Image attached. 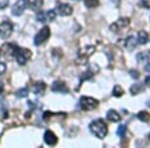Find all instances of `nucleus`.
<instances>
[{
    "mask_svg": "<svg viewBox=\"0 0 150 148\" xmlns=\"http://www.w3.org/2000/svg\"><path fill=\"white\" fill-rule=\"evenodd\" d=\"M143 88H144L143 83H135L130 88V92H131L132 95H136V94H138L139 92L143 90Z\"/></svg>",
    "mask_w": 150,
    "mask_h": 148,
    "instance_id": "aec40b11",
    "label": "nucleus"
},
{
    "mask_svg": "<svg viewBox=\"0 0 150 148\" xmlns=\"http://www.w3.org/2000/svg\"><path fill=\"white\" fill-rule=\"evenodd\" d=\"M130 24V19L127 17H123V18H119L116 22L110 25V30L113 31V32H118L120 29L122 28H126L129 26Z\"/></svg>",
    "mask_w": 150,
    "mask_h": 148,
    "instance_id": "6e6552de",
    "label": "nucleus"
},
{
    "mask_svg": "<svg viewBox=\"0 0 150 148\" xmlns=\"http://www.w3.org/2000/svg\"><path fill=\"white\" fill-rule=\"evenodd\" d=\"M45 89H46V84L44 83L43 81H38L35 82L32 86V91L33 93L37 94V95H42L44 93Z\"/></svg>",
    "mask_w": 150,
    "mask_h": 148,
    "instance_id": "4468645a",
    "label": "nucleus"
},
{
    "mask_svg": "<svg viewBox=\"0 0 150 148\" xmlns=\"http://www.w3.org/2000/svg\"><path fill=\"white\" fill-rule=\"evenodd\" d=\"M94 51H95V47L94 46H85L84 48L80 49L78 52V58L76 59V64H85L87 60H88V58L93 54Z\"/></svg>",
    "mask_w": 150,
    "mask_h": 148,
    "instance_id": "f03ea898",
    "label": "nucleus"
},
{
    "mask_svg": "<svg viewBox=\"0 0 150 148\" xmlns=\"http://www.w3.org/2000/svg\"><path fill=\"white\" fill-rule=\"evenodd\" d=\"M56 11L58 12V14L61 16H68L70 14H72L73 8L67 3H58L56 7Z\"/></svg>",
    "mask_w": 150,
    "mask_h": 148,
    "instance_id": "9d476101",
    "label": "nucleus"
},
{
    "mask_svg": "<svg viewBox=\"0 0 150 148\" xmlns=\"http://www.w3.org/2000/svg\"><path fill=\"white\" fill-rule=\"evenodd\" d=\"M148 139H149V141H150V133L148 134Z\"/></svg>",
    "mask_w": 150,
    "mask_h": 148,
    "instance_id": "2f4dec72",
    "label": "nucleus"
},
{
    "mask_svg": "<svg viewBox=\"0 0 150 148\" xmlns=\"http://www.w3.org/2000/svg\"><path fill=\"white\" fill-rule=\"evenodd\" d=\"M140 5L146 9H150V0H140Z\"/></svg>",
    "mask_w": 150,
    "mask_h": 148,
    "instance_id": "bb28decb",
    "label": "nucleus"
},
{
    "mask_svg": "<svg viewBox=\"0 0 150 148\" xmlns=\"http://www.w3.org/2000/svg\"><path fill=\"white\" fill-rule=\"evenodd\" d=\"M13 31V26L9 21H4L0 24V37L2 39H7L12 34Z\"/></svg>",
    "mask_w": 150,
    "mask_h": 148,
    "instance_id": "0eeeda50",
    "label": "nucleus"
},
{
    "mask_svg": "<svg viewBox=\"0 0 150 148\" xmlns=\"http://www.w3.org/2000/svg\"><path fill=\"white\" fill-rule=\"evenodd\" d=\"M123 94H124V90L122 87L119 85H115L112 90V95L115 97H121Z\"/></svg>",
    "mask_w": 150,
    "mask_h": 148,
    "instance_id": "4be33fe9",
    "label": "nucleus"
},
{
    "mask_svg": "<svg viewBox=\"0 0 150 148\" xmlns=\"http://www.w3.org/2000/svg\"><path fill=\"white\" fill-rule=\"evenodd\" d=\"M44 141L47 145L49 146H54L57 144L58 138L56 135L54 134V132L51 130H46L44 133Z\"/></svg>",
    "mask_w": 150,
    "mask_h": 148,
    "instance_id": "9b49d317",
    "label": "nucleus"
},
{
    "mask_svg": "<svg viewBox=\"0 0 150 148\" xmlns=\"http://www.w3.org/2000/svg\"><path fill=\"white\" fill-rule=\"evenodd\" d=\"M49 37H50V29L48 26H44V27H42V29L35 35L34 44L36 46L42 44V43L45 42Z\"/></svg>",
    "mask_w": 150,
    "mask_h": 148,
    "instance_id": "39448f33",
    "label": "nucleus"
},
{
    "mask_svg": "<svg viewBox=\"0 0 150 148\" xmlns=\"http://www.w3.org/2000/svg\"><path fill=\"white\" fill-rule=\"evenodd\" d=\"M89 129H90L91 133L95 135L96 137H98L99 139H103L107 135L108 127L107 124L105 123V121L101 119V118H99V119L94 120L90 123Z\"/></svg>",
    "mask_w": 150,
    "mask_h": 148,
    "instance_id": "f257e3e1",
    "label": "nucleus"
},
{
    "mask_svg": "<svg viewBox=\"0 0 150 148\" xmlns=\"http://www.w3.org/2000/svg\"><path fill=\"white\" fill-rule=\"evenodd\" d=\"M126 126L125 125H120L119 127H118V129H117V135L118 136H120V137H123L125 134H126Z\"/></svg>",
    "mask_w": 150,
    "mask_h": 148,
    "instance_id": "393cba45",
    "label": "nucleus"
},
{
    "mask_svg": "<svg viewBox=\"0 0 150 148\" xmlns=\"http://www.w3.org/2000/svg\"><path fill=\"white\" fill-rule=\"evenodd\" d=\"M5 71H6V65H5V63L0 62V75L3 74Z\"/></svg>",
    "mask_w": 150,
    "mask_h": 148,
    "instance_id": "c85d7f7f",
    "label": "nucleus"
},
{
    "mask_svg": "<svg viewBox=\"0 0 150 148\" xmlns=\"http://www.w3.org/2000/svg\"><path fill=\"white\" fill-rule=\"evenodd\" d=\"M137 41H138L139 44H142V45L146 44V43L149 41L148 33L144 30H140L138 32V34H137Z\"/></svg>",
    "mask_w": 150,
    "mask_h": 148,
    "instance_id": "f3484780",
    "label": "nucleus"
},
{
    "mask_svg": "<svg viewBox=\"0 0 150 148\" xmlns=\"http://www.w3.org/2000/svg\"><path fill=\"white\" fill-rule=\"evenodd\" d=\"M44 0H26L27 2V7L32 9L33 11H39L40 8L43 5Z\"/></svg>",
    "mask_w": 150,
    "mask_h": 148,
    "instance_id": "2eb2a0df",
    "label": "nucleus"
},
{
    "mask_svg": "<svg viewBox=\"0 0 150 148\" xmlns=\"http://www.w3.org/2000/svg\"><path fill=\"white\" fill-rule=\"evenodd\" d=\"M56 18V12L54 10H47V11H39L36 15V19L37 21L42 23H45L47 21H53Z\"/></svg>",
    "mask_w": 150,
    "mask_h": 148,
    "instance_id": "423d86ee",
    "label": "nucleus"
},
{
    "mask_svg": "<svg viewBox=\"0 0 150 148\" xmlns=\"http://www.w3.org/2000/svg\"><path fill=\"white\" fill-rule=\"evenodd\" d=\"M145 84L150 87V75H149V76H147L146 79H145Z\"/></svg>",
    "mask_w": 150,
    "mask_h": 148,
    "instance_id": "c756f323",
    "label": "nucleus"
},
{
    "mask_svg": "<svg viewBox=\"0 0 150 148\" xmlns=\"http://www.w3.org/2000/svg\"><path fill=\"white\" fill-rule=\"evenodd\" d=\"M2 91H3V85L0 83V93H2Z\"/></svg>",
    "mask_w": 150,
    "mask_h": 148,
    "instance_id": "7c9ffc66",
    "label": "nucleus"
},
{
    "mask_svg": "<svg viewBox=\"0 0 150 148\" xmlns=\"http://www.w3.org/2000/svg\"><path fill=\"white\" fill-rule=\"evenodd\" d=\"M26 7H27V2H26V0H18V1L15 2V4L12 6V8H11L12 14H13L14 16L22 15V13L26 9Z\"/></svg>",
    "mask_w": 150,
    "mask_h": 148,
    "instance_id": "1a4fd4ad",
    "label": "nucleus"
},
{
    "mask_svg": "<svg viewBox=\"0 0 150 148\" xmlns=\"http://www.w3.org/2000/svg\"><path fill=\"white\" fill-rule=\"evenodd\" d=\"M9 4V0H0V10L4 9L8 6Z\"/></svg>",
    "mask_w": 150,
    "mask_h": 148,
    "instance_id": "cd10ccee",
    "label": "nucleus"
},
{
    "mask_svg": "<svg viewBox=\"0 0 150 148\" xmlns=\"http://www.w3.org/2000/svg\"><path fill=\"white\" fill-rule=\"evenodd\" d=\"M125 47H126L128 50H133L136 47V39H135L134 36H129V37L127 38Z\"/></svg>",
    "mask_w": 150,
    "mask_h": 148,
    "instance_id": "6ab92c4d",
    "label": "nucleus"
},
{
    "mask_svg": "<svg viewBox=\"0 0 150 148\" xmlns=\"http://www.w3.org/2000/svg\"><path fill=\"white\" fill-rule=\"evenodd\" d=\"M137 118H138L140 121H142V122H148L150 120V114L149 112H147V111L142 110L137 114Z\"/></svg>",
    "mask_w": 150,
    "mask_h": 148,
    "instance_id": "412c9836",
    "label": "nucleus"
},
{
    "mask_svg": "<svg viewBox=\"0 0 150 148\" xmlns=\"http://www.w3.org/2000/svg\"><path fill=\"white\" fill-rule=\"evenodd\" d=\"M18 46L13 44V43H6L1 47V52L3 53L5 56H14L16 52V49H17Z\"/></svg>",
    "mask_w": 150,
    "mask_h": 148,
    "instance_id": "f8f14e48",
    "label": "nucleus"
},
{
    "mask_svg": "<svg viewBox=\"0 0 150 148\" xmlns=\"http://www.w3.org/2000/svg\"><path fill=\"white\" fill-rule=\"evenodd\" d=\"M79 104H80V107L82 110L85 111H90L95 109L98 106V100L92 98V97H88V96H82L79 100Z\"/></svg>",
    "mask_w": 150,
    "mask_h": 148,
    "instance_id": "20e7f679",
    "label": "nucleus"
},
{
    "mask_svg": "<svg viewBox=\"0 0 150 148\" xmlns=\"http://www.w3.org/2000/svg\"><path fill=\"white\" fill-rule=\"evenodd\" d=\"M16 96L19 97V98H24V97L28 96V90L27 88H21L16 92Z\"/></svg>",
    "mask_w": 150,
    "mask_h": 148,
    "instance_id": "b1692460",
    "label": "nucleus"
},
{
    "mask_svg": "<svg viewBox=\"0 0 150 148\" xmlns=\"http://www.w3.org/2000/svg\"><path fill=\"white\" fill-rule=\"evenodd\" d=\"M31 56H32V53H31L30 50L21 47H17L15 54H14V57L16 58V61L19 65L26 64V62L30 59Z\"/></svg>",
    "mask_w": 150,
    "mask_h": 148,
    "instance_id": "7ed1b4c3",
    "label": "nucleus"
},
{
    "mask_svg": "<svg viewBox=\"0 0 150 148\" xmlns=\"http://www.w3.org/2000/svg\"><path fill=\"white\" fill-rule=\"evenodd\" d=\"M84 4L88 8H95L99 5V0H84Z\"/></svg>",
    "mask_w": 150,
    "mask_h": 148,
    "instance_id": "5701e85b",
    "label": "nucleus"
},
{
    "mask_svg": "<svg viewBox=\"0 0 150 148\" xmlns=\"http://www.w3.org/2000/svg\"><path fill=\"white\" fill-rule=\"evenodd\" d=\"M129 74L131 75V77H132V78H134V79H138L139 76H140V73L135 69L129 70Z\"/></svg>",
    "mask_w": 150,
    "mask_h": 148,
    "instance_id": "a878e982",
    "label": "nucleus"
},
{
    "mask_svg": "<svg viewBox=\"0 0 150 148\" xmlns=\"http://www.w3.org/2000/svg\"><path fill=\"white\" fill-rule=\"evenodd\" d=\"M52 90L54 92H60V93H68L69 89L66 84L62 81H54L52 84Z\"/></svg>",
    "mask_w": 150,
    "mask_h": 148,
    "instance_id": "ddd939ff",
    "label": "nucleus"
},
{
    "mask_svg": "<svg viewBox=\"0 0 150 148\" xmlns=\"http://www.w3.org/2000/svg\"><path fill=\"white\" fill-rule=\"evenodd\" d=\"M106 118L111 122H118V121L121 120L120 115L117 113V111H115L114 109H110L108 110V112L106 113Z\"/></svg>",
    "mask_w": 150,
    "mask_h": 148,
    "instance_id": "dca6fc26",
    "label": "nucleus"
},
{
    "mask_svg": "<svg viewBox=\"0 0 150 148\" xmlns=\"http://www.w3.org/2000/svg\"><path fill=\"white\" fill-rule=\"evenodd\" d=\"M137 59L139 62H146L148 63L147 67L150 66V50H147L145 52H141L137 55Z\"/></svg>",
    "mask_w": 150,
    "mask_h": 148,
    "instance_id": "a211bd4d",
    "label": "nucleus"
}]
</instances>
